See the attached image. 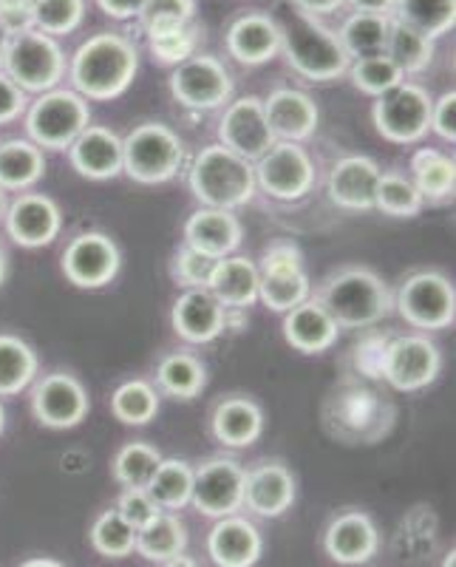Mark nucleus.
Instances as JSON below:
<instances>
[{
    "mask_svg": "<svg viewBox=\"0 0 456 567\" xmlns=\"http://www.w3.org/2000/svg\"><path fill=\"white\" fill-rule=\"evenodd\" d=\"M139 71V52L134 40L120 32H97L77 45L69 60L71 89L85 100L123 97Z\"/></svg>",
    "mask_w": 456,
    "mask_h": 567,
    "instance_id": "1",
    "label": "nucleus"
},
{
    "mask_svg": "<svg viewBox=\"0 0 456 567\" xmlns=\"http://www.w3.org/2000/svg\"><path fill=\"white\" fill-rule=\"evenodd\" d=\"M187 185L201 207H219V210L232 213L245 207L258 190L252 162L232 154L221 142L207 145L194 156L187 171Z\"/></svg>",
    "mask_w": 456,
    "mask_h": 567,
    "instance_id": "2",
    "label": "nucleus"
},
{
    "mask_svg": "<svg viewBox=\"0 0 456 567\" xmlns=\"http://www.w3.org/2000/svg\"><path fill=\"white\" fill-rule=\"evenodd\" d=\"M281 54L292 71L315 83L343 78L352 63L338 32L303 12L281 23Z\"/></svg>",
    "mask_w": 456,
    "mask_h": 567,
    "instance_id": "3",
    "label": "nucleus"
},
{
    "mask_svg": "<svg viewBox=\"0 0 456 567\" xmlns=\"http://www.w3.org/2000/svg\"><path fill=\"white\" fill-rule=\"evenodd\" d=\"M318 301L327 307L341 329L374 327L394 307V298L383 278L366 267H349L329 278Z\"/></svg>",
    "mask_w": 456,
    "mask_h": 567,
    "instance_id": "4",
    "label": "nucleus"
},
{
    "mask_svg": "<svg viewBox=\"0 0 456 567\" xmlns=\"http://www.w3.org/2000/svg\"><path fill=\"white\" fill-rule=\"evenodd\" d=\"M91 125L89 100L74 89L43 91L27 109L29 140L45 151H69V145Z\"/></svg>",
    "mask_w": 456,
    "mask_h": 567,
    "instance_id": "5",
    "label": "nucleus"
},
{
    "mask_svg": "<svg viewBox=\"0 0 456 567\" xmlns=\"http://www.w3.org/2000/svg\"><path fill=\"white\" fill-rule=\"evenodd\" d=\"M185 145L174 128L142 123L123 140V171L139 185H162L179 174Z\"/></svg>",
    "mask_w": 456,
    "mask_h": 567,
    "instance_id": "6",
    "label": "nucleus"
},
{
    "mask_svg": "<svg viewBox=\"0 0 456 567\" xmlns=\"http://www.w3.org/2000/svg\"><path fill=\"white\" fill-rule=\"evenodd\" d=\"M3 71L27 91V94H43L63 83L69 71V58L58 38L29 29L23 34L9 38Z\"/></svg>",
    "mask_w": 456,
    "mask_h": 567,
    "instance_id": "7",
    "label": "nucleus"
},
{
    "mask_svg": "<svg viewBox=\"0 0 456 567\" xmlns=\"http://www.w3.org/2000/svg\"><path fill=\"white\" fill-rule=\"evenodd\" d=\"M431 94L417 83L403 80L392 91L374 97L372 123L383 140L394 145H412L431 131Z\"/></svg>",
    "mask_w": 456,
    "mask_h": 567,
    "instance_id": "8",
    "label": "nucleus"
},
{
    "mask_svg": "<svg viewBox=\"0 0 456 567\" xmlns=\"http://www.w3.org/2000/svg\"><path fill=\"white\" fill-rule=\"evenodd\" d=\"M309 276L303 256L292 241H276L263 250L258 265V301L272 312H290L309 298Z\"/></svg>",
    "mask_w": 456,
    "mask_h": 567,
    "instance_id": "9",
    "label": "nucleus"
},
{
    "mask_svg": "<svg viewBox=\"0 0 456 567\" xmlns=\"http://www.w3.org/2000/svg\"><path fill=\"white\" fill-rule=\"evenodd\" d=\"M256 187L278 202H296L315 185V162L301 142L278 140L267 154L252 162Z\"/></svg>",
    "mask_w": 456,
    "mask_h": 567,
    "instance_id": "10",
    "label": "nucleus"
},
{
    "mask_svg": "<svg viewBox=\"0 0 456 567\" xmlns=\"http://www.w3.org/2000/svg\"><path fill=\"white\" fill-rule=\"evenodd\" d=\"M394 307L414 329H448L456 318V290L443 272H414L400 287Z\"/></svg>",
    "mask_w": 456,
    "mask_h": 567,
    "instance_id": "11",
    "label": "nucleus"
},
{
    "mask_svg": "<svg viewBox=\"0 0 456 567\" xmlns=\"http://www.w3.org/2000/svg\"><path fill=\"white\" fill-rule=\"evenodd\" d=\"M167 85L176 103L190 111L221 109L232 97L230 69L213 54H194L185 63L174 65Z\"/></svg>",
    "mask_w": 456,
    "mask_h": 567,
    "instance_id": "12",
    "label": "nucleus"
},
{
    "mask_svg": "<svg viewBox=\"0 0 456 567\" xmlns=\"http://www.w3.org/2000/svg\"><path fill=\"white\" fill-rule=\"evenodd\" d=\"M245 477L241 463L230 457H213L194 468V496L190 505L201 516L221 519L245 508Z\"/></svg>",
    "mask_w": 456,
    "mask_h": 567,
    "instance_id": "13",
    "label": "nucleus"
},
{
    "mask_svg": "<svg viewBox=\"0 0 456 567\" xmlns=\"http://www.w3.org/2000/svg\"><path fill=\"white\" fill-rule=\"evenodd\" d=\"M443 354L425 336H400L383 352V374L400 392H419L437 381Z\"/></svg>",
    "mask_w": 456,
    "mask_h": 567,
    "instance_id": "14",
    "label": "nucleus"
},
{
    "mask_svg": "<svg viewBox=\"0 0 456 567\" xmlns=\"http://www.w3.org/2000/svg\"><path fill=\"white\" fill-rule=\"evenodd\" d=\"M123 265L120 247L105 233H80L63 250V272L74 287L97 290L116 278Z\"/></svg>",
    "mask_w": 456,
    "mask_h": 567,
    "instance_id": "15",
    "label": "nucleus"
},
{
    "mask_svg": "<svg viewBox=\"0 0 456 567\" xmlns=\"http://www.w3.org/2000/svg\"><path fill=\"white\" fill-rule=\"evenodd\" d=\"M219 142L232 154L245 156L247 162H256L258 156L267 154L278 140L263 114V100L247 94L227 103L219 123Z\"/></svg>",
    "mask_w": 456,
    "mask_h": 567,
    "instance_id": "16",
    "label": "nucleus"
},
{
    "mask_svg": "<svg viewBox=\"0 0 456 567\" xmlns=\"http://www.w3.org/2000/svg\"><path fill=\"white\" fill-rule=\"evenodd\" d=\"M89 392L83 383L69 372L45 374L32 392V412L45 429H74L89 414Z\"/></svg>",
    "mask_w": 456,
    "mask_h": 567,
    "instance_id": "17",
    "label": "nucleus"
},
{
    "mask_svg": "<svg viewBox=\"0 0 456 567\" xmlns=\"http://www.w3.org/2000/svg\"><path fill=\"white\" fill-rule=\"evenodd\" d=\"M60 227H63V213L58 202L43 194H20L7 207L9 239L27 250L52 245L60 236Z\"/></svg>",
    "mask_w": 456,
    "mask_h": 567,
    "instance_id": "18",
    "label": "nucleus"
},
{
    "mask_svg": "<svg viewBox=\"0 0 456 567\" xmlns=\"http://www.w3.org/2000/svg\"><path fill=\"white\" fill-rule=\"evenodd\" d=\"M227 52L241 65H263L281 54V23L263 12L238 14L227 27Z\"/></svg>",
    "mask_w": 456,
    "mask_h": 567,
    "instance_id": "19",
    "label": "nucleus"
},
{
    "mask_svg": "<svg viewBox=\"0 0 456 567\" xmlns=\"http://www.w3.org/2000/svg\"><path fill=\"white\" fill-rule=\"evenodd\" d=\"M69 159L71 168L85 179H114L116 174H123V136L103 125H89L69 145Z\"/></svg>",
    "mask_w": 456,
    "mask_h": 567,
    "instance_id": "20",
    "label": "nucleus"
},
{
    "mask_svg": "<svg viewBox=\"0 0 456 567\" xmlns=\"http://www.w3.org/2000/svg\"><path fill=\"white\" fill-rule=\"evenodd\" d=\"M323 548L338 565H366L380 548V536L372 516L363 511H346L334 516L323 534Z\"/></svg>",
    "mask_w": 456,
    "mask_h": 567,
    "instance_id": "21",
    "label": "nucleus"
},
{
    "mask_svg": "<svg viewBox=\"0 0 456 567\" xmlns=\"http://www.w3.org/2000/svg\"><path fill=\"white\" fill-rule=\"evenodd\" d=\"M263 114L276 140L303 142L318 131L321 111L318 103L301 89H276L263 100Z\"/></svg>",
    "mask_w": 456,
    "mask_h": 567,
    "instance_id": "22",
    "label": "nucleus"
},
{
    "mask_svg": "<svg viewBox=\"0 0 456 567\" xmlns=\"http://www.w3.org/2000/svg\"><path fill=\"white\" fill-rule=\"evenodd\" d=\"M170 323L176 336L187 343H210L227 329V310L210 290H185L174 301Z\"/></svg>",
    "mask_w": 456,
    "mask_h": 567,
    "instance_id": "23",
    "label": "nucleus"
},
{
    "mask_svg": "<svg viewBox=\"0 0 456 567\" xmlns=\"http://www.w3.org/2000/svg\"><path fill=\"white\" fill-rule=\"evenodd\" d=\"M383 176L372 156H343L329 171V196L343 210H374V194Z\"/></svg>",
    "mask_w": 456,
    "mask_h": 567,
    "instance_id": "24",
    "label": "nucleus"
},
{
    "mask_svg": "<svg viewBox=\"0 0 456 567\" xmlns=\"http://www.w3.org/2000/svg\"><path fill=\"white\" fill-rule=\"evenodd\" d=\"M207 554L216 567H252L263 554L261 530L245 516H221L207 536Z\"/></svg>",
    "mask_w": 456,
    "mask_h": 567,
    "instance_id": "25",
    "label": "nucleus"
},
{
    "mask_svg": "<svg viewBox=\"0 0 456 567\" xmlns=\"http://www.w3.org/2000/svg\"><path fill=\"white\" fill-rule=\"evenodd\" d=\"M245 239V227L232 210L219 207H199L185 221V245L196 247L210 258L232 256Z\"/></svg>",
    "mask_w": 456,
    "mask_h": 567,
    "instance_id": "26",
    "label": "nucleus"
},
{
    "mask_svg": "<svg viewBox=\"0 0 456 567\" xmlns=\"http://www.w3.org/2000/svg\"><path fill=\"white\" fill-rule=\"evenodd\" d=\"M296 503V480L290 468L281 463H263L247 471L245 477V508L263 519H276L287 514Z\"/></svg>",
    "mask_w": 456,
    "mask_h": 567,
    "instance_id": "27",
    "label": "nucleus"
},
{
    "mask_svg": "<svg viewBox=\"0 0 456 567\" xmlns=\"http://www.w3.org/2000/svg\"><path fill=\"white\" fill-rule=\"evenodd\" d=\"M338 336H341V327L318 298H307L290 312H283V338L298 352H327L338 341Z\"/></svg>",
    "mask_w": 456,
    "mask_h": 567,
    "instance_id": "28",
    "label": "nucleus"
},
{
    "mask_svg": "<svg viewBox=\"0 0 456 567\" xmlns=\"http://www.w3.org/2000/svg\"><path fill=\"white\" fill-rule=\"evenodd\" d=\"M207 290L225 310H247L258 301V265L247 256L219 258Z\"/></svg>",
    "mask_w": 456,
    "mask_h": 567,
    "instance_id": "29",
    "label": "nucleus"
},
{
    "mask_svg": "<svg viewBox=\"0 0 456 567\" xmlns=\"http://www.w3.org/2000/svg\"><path fill=\"white\" fill-rule=\"evenodd\" d=\"M263 432V412L250 398H227L213 412V437L227 449H247Z\"/></svg>",
    "mask_w": 456,
    "mask_h": 567,
    "instance_id": "30",
    "label": "nucleus"
},
{
    "mask_svg": "<svg viewBox=\"0 0 456 567\" xmlns=\"http://www.w3.org/2000/svg\"><path fill=\"white\" fill-rule=\"evenodd\" d=\"M45 156L32 140L0 142V187L3 190H29L43 179Z\"/></svg>",
    "mask_w": 456,
    "mask_h": 567,
    "instance_id": "31",
    "label": "nucleus"
},
{
    "mask_svg": "<svg viewBox=\"0 0 456 567\" xmlns=\"http://www.w3.org/2000/svg\"><path fill=\"white\" fill-rule=\"evenodd\" d=\"M187 528L174 511H162L154 523L136 530V554L148 561H170L174 556L185 554Z\"/></svg>",
    "mask_w": 456,
    "mask_h": 567,
    "instance_id": "32",
    "label": "nucleus"
},
{
    "mask_svg": "<svg viewBox=\"0 0 456 567\" xmlns=\"http://www.w3.org/2000/svg\"><path fill=\"white\" fill-rule=\"evenodd\" d=\"M388 27H392V14L352 12L338 29V38H341L349 60L372 58V54L386 52Z\"/></svg>",
    "mask_w": 456,
    "mask_h": 567,
    "instance_id": "33",
    "label": "nucleus"
},
{
    "mask_svg": "<svg viewBox=\"0 0 456 567\" xmlns=\"http://www.w3.org/2000/svg\"><path fill=\"white\" fill-rule=\"evenodd\" d=\"M156 383L170 398L194 400L207 386V369L190 352H170L156 367Z\"/></svg>",
    "mask_w": 456,
    "mask_h": 567,
    "instance_id": "34",
    "label": "nucleus"
},
{
    "mask_svg": "<svg viewBox=\"0 0 456 567\" xmlns=\"http://www.w3.org/2000/svg\"><path fill=\"white\" fill-rule=\"evenodd\" d=\"M392 18L417 29L425 38L437 40L454 29L456 0H397Z\"/></svg>",
    "mask_w": 456,
    "mask_h": 567,
    "instance_id": "35",
    "label": "nucleus"
},
{
    "mask_svg": "<svg viewBox=\"0 0 456 567\" xmlns=\"http://www.w3.org/2000/svg\"><path fill=\"white\" fill-rule=\"evenodd\" d=\"M412 182L423 199H448L456 187V165L434 148H419L412 159Z\"/></svg>",
    "mask_w": 456,
    "mask_h": 567,
    "instance_id": "36",
    "label": "nucleus"
},
{
    "mask_svg": "<svg viewBox=\"0 0 456 567\" xmlns=\"http://www.w3.org/2000/svg\"><path fill=\"white\" fill-rule=\"evenodd\" d=\"M38 354L23 338L0 336V398L20 394L38 378Z\"/></svg>",
    "mask_w": 456,
    "mask_h": 567,
    "instance_id": "37",
    "label": "nucleus"
},
{
    "mask_svg": "<svg viewBox=\"0 0 456 567\" xmlns=\"http://www.w3.org/2000/svg\"><path fill=\"white\" fill-rule=\"evenodd\" d=\"M434 52H437V49H434V40L392 18L386 54L397 63V69L403 71V74H423V71L434 63Z\"/></svg>",
    "mask_w": 456,
    "mask_h": 567,
    "instance_id": "38",
    "label": "nucleus"
},
{
    "mask_svg": "<svg viewBox=\"0 0 456 567\" xmlns=\"http://www.w3.org/2000/svg\"><path fill=\"white\" fill-rule=\"evenodd\" d=\"M145 491L154 496L162 511H182L185 505H190V496H194V468L185 460L162 457L159 468Z\"/></svg>",
    "mask_w": 456,
    "mask_h": 567,
    "instance_id": "39",
    "label": "nucleus"
},
{
    "mask_svg": "<svg viewBox=\"0 0 456 567\" xmlns=\"http://www.w3.org/2000/svg\"><path fill=\"white\" fill-rule=\"evenodd\" d=\"M111 412L125 425H145L159 412V392L148 381H125L111 394Z\"/></svg>",
    "mask_w": 456,
    "mask_h": 567,
    "instance_id": "40",
    "label": "nucleus"
},
{
    "mask_svg": "<svg viewBox=\"0 0 456 567\" xmlns=\"http://www.w3.org/2000/svg\"><path fill=\"white\" fill-rule=\"evenodd\" d=\"M159 463L162 454L156 452L154 445L128 443L114 454L111 471H114V480L123 485V488H148Z\"/></svg>",
    "mask_w": 456,
    "mask_h": 567,
    "instance_id": "41",
    "label": "nucleus"
},
{
    "mask_svg": "<svg viewBox=\"0 0 456 567\" xmlns=\"http://www.w3.org/2000/svg\"><path fill=\"white\" fill-rule=\"evenodd\" d=\"M346 74L349 80H352L354 89L369 94V97H380V94H386V91H392L394 85H400L405 80L403 71L397 69V63H394L386 52L372 54V58L352 60Z\"/></svg>",
    "mask_w": 456,
    "mask_h": 567,
    "instance_id": "42",
    "label": "nucleus"
},
{
    "mask_svg": "<svg viewBox=\"0 0 456 567\" xmlns=\"http://www.w3.org/2000/svg\"><path fill=\"white\" fill-rule=\"evenodd\" d=\"M91 548L105 559H125L136 550V530L114 511H103L91 525Z\"/></svg>",
    "mask_w": 456,
    "mask_h": 567,
    "instance_id": "43",
    "label": "nucleus"
},
{
    "mask_svg": "<svg viewBox=\"0 0 456 567\" xmlns=\"http://www.w3.org/2000/svg\"><path fill=\"white\" fill-rule=\"evenodd\" d=\"M199 40L201 27L194 20V23H185V27L148 34V52L159 65H170L174 69V65L185 63L194 54H199Z\"/></svg>",
    "mask_w": 456,
    "mask_h": 567,
    "instance_id": "44",
    "label": "nucleus"
},
{
    "mask_svg": "<svg viewBox=\"0 0 456 567\" xmlns=\"http://www.w3.org/2000/svg\"><path fill=\"white\" fill-rule=\"evenodd\" d=\"M425 199L414 187L408 176L383 174L377 182V194H374V210H383L394 219H412L423 210Z\"/></svg>",
    "mask_w": 456,
    "mask_h": 567,
    "instance_id": "45",
    "label": "nucleus"
},
{
    "mask_svg": "<svg viewBox=\"0 0 456 567\" xmlns=\"http://www.w3.org/2000/svg\"><path fill=\"white\" fill-rule=\"evenodd\" d=\"M85 0H34L32 18L34 29L49 38H63V34L77 32L85 20Z\"/></svg>",
    "mask_w": 456,
    "mask_h": 567,
    "instance_id": "46",
    "label": "nucleus"
},
{
    "mask_svg": "<svg viewBox=\"0 0 456 567\" xmlns=\"http://www.w3.org/2000/svg\"><path fill=\"white\" fill-rule=\"evenodd\" d=\"M196 20V0H145L139 23L145 34L185 27Z\"/></svg>",
    "mask_w": 456,
    "mask_h": 567,
    "instance_id": "47",
    "label": "nucleus"
},
{
    "mask_svg": "<svg viewBox=\"0 0 456 567\" xmlns=\"http://www.w3.org/2000/svg\"><path fill=\"white\" fill-rule=\"evenodd\" d=\"M216 261L219 258H210L196 250V247L185 245L174 256V281L185 287V290H201V287L207 290L213 270H216Z\"/></svg>",
    "mask_w": 456,
    "mask_h": 567,
    "instance_id": "48",
    "label": "nucleus"
},
{
    "mask_svg": "<svg viewBox=\"0 0 456 567\" xmlns=\"http://www.w3.org/2000/svg\"><path fill=\"white\" fill-rule=\"evenodd\" d=\"M116 514L123 516L131 528L139 530L148 523H154L156 516L162 514V508L145 488H125L120 499H116Z\"/></svg>",
    "mask_w": 456,
    "mask_h": 567,
    "instance_id": "49",
    "label": "nucleus"
},
{
    "mask_svg": "<svg viewBox=\"0 0 456 567\" xmlns=\"http://www.w3.org/2000/svg\"><path fill=\"white\" fill-rule=\"evenodd\" d=\"M431 131L445 142L456 140V94L445 91L443 97L431 103Z\"/></svg>",
    "mask_w": 456,
    "mask_h": 567,
    "instance_id": "50",
    "label": "nucleus"
},
{
    "mask_svg": "<svg viewBox=\"0 0 456 567\" xmlns=\"http://www.w3.org/2000/svg\"><path fill=\"white\" fill-rule=\"evenodd\" d=\"M27 91L20 89V85L9 78L7 71H0V125L14 123V120L27 111Z\"/></svg>",
    "mask_w": 456,
    "mask_h": 567,
    "instance_id": "51",
    "label": "nucleus"
},
{
    "mask_svg": "<svg viewBox=\"0 0 456 567\" xmlns=\"http://www.w3.org/2000/svg\"><path fill=\"white\" fill-rule=\"evenodd\" d=\"M0 29H3L9 38L34 29L32 3H20V0H0Z\"/></svg>",
    "mask_w": 456,
    "mask_h": 567,
    "instance_id": "52",
    "label": "nucleus"
},
{
    "mask_svg": "<svg viewBox=\"0 0 456 567\" xmlns=\"http://www.w3.org/2000/svg\"><path fill=\"white\" fill-rule=\"evenodd\" d=\"M97 7L103 9L111 20H134L142 14L145 0H97Z\"/></svg>",
    "mask_w": 456,
    "mask_h": 567,
    "instance_id": "53",
    "label": "nucleus"
},
{
    "mask_svg": "<svg viewBox=\"0 0 456 567\" xmlns=\"http://www.w3.org/2000/svg\"><path fill=\"white\" fill-rule=\"evenodd\" d=\"M298 12L312 14V18H323V14H332L338 9L346 7V0H292Z\"/></svg>",
    "mask_w": 456,
    "mask_h": 567,
    "instance_id": "54",
    "label": "nucleus"
},
{
    "mask_svg": "<svg viewBox=\"0 0 456 567\" xmlns=\"http://www.w3.org/2000/svg\"><path fill=\"white\" fill-rule=\"evenodd\" d=\"M352 12H372V14H392L397 0H346Z\"/></svg>",
    "mask_w": 456,
    "mask_h": 567,
    "instance_id": "55",
    "label": "nucleus"
},
{
    "mask_svg": "<svg viewBox=\"0 0 456 567\" xmlns=\"http://www.w3.org/2000/svg\"><path fill=\"white\" fill-rule=\"evenodd\" d=\"M162 567H199V565H196V561L190 559V556L179 554V556H174V559H170V561H165V565H162Z\"/></svg>",
    "mask_w": 456,
    "mask_h": 567,
    "instance_id": "56",
    "label": "nucleus"
},
{
    "mask_svg": "<svg viewBox=\"0 0 456 567\" xmlns=\"http://www.w3.org/2000/svg\"><path fill=\"white\" fill-rule=\"evenodd\" d=\"M20 567H65V565H60V561H54V559H43V556H40V559H27Z\"/></svg>",
    "mask_w": 456,
    "mask_h": 567,
    "instance_id": "57",
    "label": "nucleus"
},
{
    "mask_svg": "<svg viewBox=\"0 0 456 567\" xmlns=\"http://www.w3.org/2000/svg\"><path fill=\"white\" fill-rule=\"evenodd\" d=\"M7 49H9V34L0 29V71H3V60H7Z\"/></svg>",
    "mask_w": 456,
    "mask_h": 567,
    "instance_id": "58",
    "label": "nucleus"
},
{
    "mask_svg": "<svg viewBox=\"0 0 456 567\" xmlns=\"http://www.w3.org/2000/svg\"><path fill=\"white\" fill-rule=\"evenodd\" d=\"M3 278H7V252L0 247V284H3Z\"/></svg>",
    "mask_w": 456,
    "mask_h": 567,
    "instance_id": "59",
    "label": "nucleus"
},
{
    "mask_svg": "<svg viewBox=\"0 0 456 567\" xmlns=\"http://www.w3.org/2000/svg\"><path fill=\"white\" fill-rule=\"evenodd\" d=\"M443 567H456V554H454V550H450V554H445Z\"/></svg>",
    "mask_w": 456,
    "mask_h": 567,
    "instance_id": "60",
    "label": "nucleus"
},
{
    "mask_svg": "<svg viewBox=\"0 0 456 567\" xmlns=\"http://www.w3.org/2000/svg\"><path fill=\"white\" fill-rule=\"evenodd\" d=\"M7 210V190H3V187H0V213Z\"/></svg>",
    "mask_w": 456,
    "mask_h": 567,
    "instance_id": "61",
    "label": "nucleus"
},
{
    "mask_svg": "<svg viewBox=\"0 0 456 567\" xmlns=\"http://www.w3.org/2000/svg\"><path fill=\"white\" fill-rule=\"evenodd\" d=\"M3 425H7V412H3V403H0V434H3Z\"/></svg>",
    "mask_w": 456,
    "mask_h": 567,
    "instance_id": "62",
    "label": "nucleus"
},
{
    "mask_svg": "<svg viewBox=\"0 0 456 567\" xmlns=\"http://www.w3.org/2000/svg\"><path fill=\"white\" fill-rule=\"evenodd\" d=\"M20 3H34V0H20Z\"/></svg>",
    "mask_w": 456,
    "mask_h": 567,
    "instance_id": "63",
    "label": "nucleus"
}]
</instances>
